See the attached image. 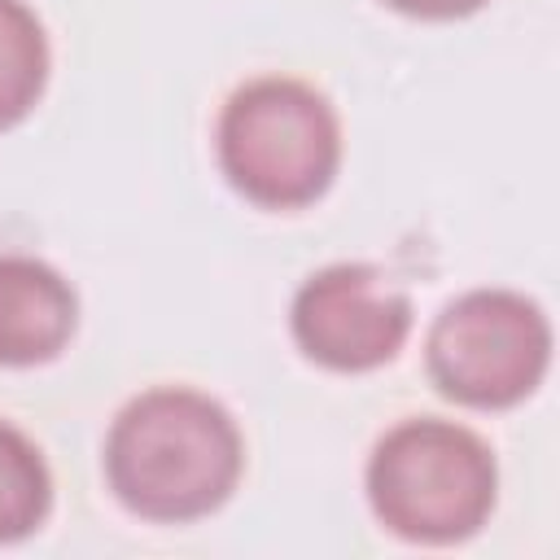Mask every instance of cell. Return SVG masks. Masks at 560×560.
Listing matches in <instances>:
<instances>
[{
	"instance_id": "1",
	"label": "cell",
	"mask_w": 560,
	"mask_h": 560,
	"mask_svg": "<svg viewBox=\"0 0 560 560\" xmlns=\"http://www.w3.org/2000/svg\"><path fill=\"white\" fill-rule=\"evenodd\" d=\"M236 420L197 389L162 385L131 398L105 438V477L122 508L149 521L210 516L241 481Z\"/></svg>"
},
{
	"instance_id": "2",
	"label": "cell",
	"mask_w": 560,
	"mask_h": 560,
	"mask_svg": "<svg viewBox=\"0 0 560 560\" xmlns=\"http://www.w3.org/2000/svg\"><path fill=\"white\" fill-rule=\"evenodd\" d=\"M499 468L490 446L451 420H402L368 459V503L376 521L411 542H459L494 508Z\"/></svg>"
},
{
	"instance_id": "3",
	"label": "cell",
	"mask_w": 560,
	"mask_h": 560,
	"mask_svg": "<svg viewBox=\"0 0 560 560\" xmlns=\"http://www.w3.org/2000/svg\"><path fill=\"white\" fill-rule=\"evenodd\" d=\"M337 162L341 127L311 83L267 74L228 96L219 114V166L254 206H311L332 184Z\"/></svg>"
},
{
	"instance_id": "4",
	"label": "cell",
	"mask_w": 560,
	"mask_h": 560,
	"mask_svg": "<svg viewBox=\"0 0 560 560\" xmlns=\"http://www.w3.org/2000/svg\"><path fill=\"white\" fill-rule=\"evenodd\" d=\"M433 385L464 407H512L529 398L551 363V324L512 289H472L442 306L424 341Z\"/></svg>"
},
{
	"instance_id": "5",
	"label": "cell",
	"mask_w": 560,
	"mask_h": 560,
	"mask_svg": "<svg viewBox=\"0 0 560 560\" xmlns=\"http://www.w3.org/2000/svg\"><path fill=\"white\" fill-rule=\"evenodd\" d=\"M289 324L306 359L332 372H368L402 350L411 302L372 262H332L298 289Z\"/></svg>"
},
{
	"instance_id": "6",
	"label": "cell",
	"mask_w": 560,
	"mask_h": 560,
	"mask_svg": "<svg viewBox=\"0 0 560 560\" xmlns=\"http://www.w3.org/2000/svg\"><path fill=\"white\" fill-rule=\"evenodd\" d=\"M74 289L39 258L0 254V363H48L74 332Z\"/></svg>"
},
{
	"instance_id": "7",
	"label": "cell",
	"mask_w": 560,
	"mask_h": 560,
	"mask_svg": "<svg viewBox=\"0 0 560 560\" xmlns=\"http://www.w3.org/2000/svg\"><path fill=\"white\" fill-rule=\"evenodd\" d=\"M48 79V39L22 0H0V131L22 122Z\"/></svg>"
},
{
	"instance_id": "8",
	"label": "cell",
	"mask_w": 560,
	"mask_h": 560,
	"mask_svg": "<svg viewBox=\"0 0 560 560\" xmlns=\"http://www.w3.org/2000/svg\"><path fill=\"white\" fill-rule=\"evenodd\" d=\"M52 481L39 446L0 420V542H18L35 534L48 516Z\"/></svg>"
},
{
	"instance_id": "9",
	"label": "cell",
	"mask_w": 560,
	"mask_h": 560,
	"mask_svg": "<svg viewBox=\"0 0 560 560\" xmlns=\"http://www.w3.org/2000/svg\"><path fill=\"white\" fill-rule=\"evenodd\" d=\"M389 9L398 13H411V18H464V13H477L486 0H385Z\"/></svg>"
}]
</instances>
